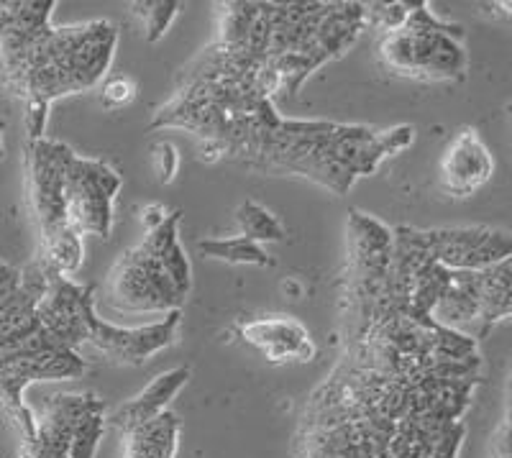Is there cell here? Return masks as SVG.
<instances>
[{
    "mask_svg": "<svg viewBox=\"0 0 512 458\" xmlns=\"http://www.w3.org/2000/svg\"><path fill=\"white\" fill-rule=\"evenodd\" d=\"M479 377H390L338 361L308 397L300 458H459Z\"/></svg>",
    "mask_w": 512,
    "mask_h": 458,
    "instance_id": "1",
    "label": "cell"
},
{
    "mask_svg": "<svg viewBox=\"0 0 512 458\" xmlns=\"http://www.w3.org/2000/svg\"><path fill=\"white\" fill-rule=\"evenodd\" d=\"M57 0H0V80L24 100L29 141L44 139L57 98L93 90L118 47L108 21L54 26Z\"/></svg>",
    "mask_w": 512,
    "mask_h": 458,
    "instance_id": "2",
    "label": "cell"
},
{
    "mask_svg": "<svg viewBox=\"0 0 512 458\" xmlns=\"http://www.w3.org/2000/svg\"><path fill=\"white\" fill-rule=\"evenodd\" d=\"M367 31L364 3H223L216 44L262 62L295 98Z\"/></svg>",
    "mask_w": 512,
    "mask_h": 458,
    "instance_id": "3",
    "label": "cell"
},
{
    "mask_svg": "<svg viewBox=\"0 0 512 458\" xmlns=\"http://www.w3.org/2000/svg\"><path fill=\"white\" fill-rule=\"evenodd\" d=\"M415 141V128L374 131L331 121L280 118L256 146L249 169L264 174H295L346 195L359 177H369L387 157H395Z\"/></svg>",
    "mask_w": 512,
    "mask_h": 458,
    "instance_id": "4",
    "label": "cell"
},
{
    "mask_svg": "<svg viewBox=\"0 0 512 458\" xmlns=\"http://www.w3.org/2000/svg\"><path fill=\"white\" fill-rule=\"evenodd\" d=\"M47 261L36 256L21 269L13 290L0 295V405L16 425L21 443L34 438V410L24 392L39 379H77L88 372L80 354L64 348L36 318V305L47 292Z\"/></svg>",
    "mask_w": 512,
    "mask_h": 458,
    "instance_id": "5",
    "label": "cell"
},
{
    "mask_svg": "<svg viewBox=\"0 0 512 458\" xmlns=\"http://www.w3.org/2000/svg\"><path fill=\"white\" fill-rule=\"evenodd\" d=\"M182 210L172 213L144 241L113 264L105 305L123 315H167L182 310L192 290V267L180 244Z\"/></svg>",
    "mask_w": 512,
    "mask_h": 458,
    "instance_id": "6",
    "label": "cell"
},
{
    "mask_svg": "<svg viewBox=\"0 0 512 458\" xmlns=\"http://www.w3.org/2000/svg\"><path fill=\"white\" fill-rule=\"evenodd\" d=\"M377 57L390 75L420 82H459L469 72L464 26L441 21L428 3H413L400 26L379 36Z\"/></svg>",
    "mask_w": 512,
    "mask_h": 458,
    "instance_id": "7",
    "label": "cell"
},
{
    "mask_svg": "<svg viewBox=\"0 0 512 458\" xmlns=\"http://www.w3.org/2000/svg\"><path fill=\"white\" fill-rule=\"evenodd\" d=\"M70 146L57 139H36L26 146L29 203L41 238V259L54 272L72 277L82 264V238L67 223L62 195L64 154Z\"/></svg>",
    "mask_w": 512,
    "mask_h": 458,
    "instance_id": "8",
    "label": "cell"
},
{
    "mask_svg": "<svg viewBox=\"0 0 512 458\" xmlns=\"http://www.w3.org/2000/svg\"><path fill=\"white\" fill-rule=\"evenodd\" d=\"M510 264L512 259H505L482 272L448 269L431 318L474 341L487 336L512 313Z\"/></svg>",
    "mask_w": 512,
    "mask_h": 458,
    "instance_id": "9",
    "label": "cell"
},
{
    "mask_svg": "<svg viewBox=\"0 0 512 458\" xmlns=\"http://www.w3.org/2000/svg\"><path fill=\"white\" fill-rule=\"evenodd\" d=\"M105 433V405L98 395H52L34 412V438L18 458H95Z\"/></svg>",
    "mask_w": 512,
    "mask_h": 458,
    "instance_id": "10",
    "label": "cell"
},
{
    "mask_svg": "<svg viewBox=\"0 0 512 458\" xmlns=\"http://www.w3.org/2000/svg\"><path fill=\"white\" fill-rule=\"evenodd\" d=\"M121 174L103 159L64 154L62 195L67 223L77 236L108 238L113 231V205L121 192Z\"/></svg>",
    "mask_w": 512,
    "mask_h": 458,
    "instance_id": "11",
    "label": "cell"
},
{
    "mask_svg": "<svg viewBox=\"0 0 512 458\" xmlns=\"http://www.w3.org/2000/svg\"><path fill=\"white\" fill-rule=\"evenodd\" d=\"M420 251L428 261H436L456 272H482L500 261L512 259V238L502 228L456 226V228H415Z\"/></svg>",
    "mask_w": 512,
    "mask_h": 458,
    "instance_id": "12",
    "label": "cell"
},
{
    "mask_svg": "<svg viewBox=\"0 0 512 458\" xmlns=\"http://www.w3.org/2000/svg\"><path fill=\"white\" fill-rule=\"evenodd\" d=\"M182 323V310L167 313L162 320L149 325H139V328H123V325H113L108 320L98 318V313H90L85 320V338L82 346H93L95 351L105 356V359L116 361V364H131L141 366L144 361L152 359L154 354L169 348L177 341Z\"/></svg>",
    "mask_w": 512,
    "mask_h": 458,
    "instance_id": "13",
    "label": "cell"
},
{
    "mask_svg": "<svg viewBox=\"0 0 512 458\" xmlns=\"http://www.w3.org/2000/svg\"><path fill=\"white\" fill-rule=\"evenodd\" d=\"M495 174V159L489 154L477 128H461L441 157V190L451 198H469L482 190Z\"/></svg>",
    "mask_w": 512,
    "mask_h": 458,
    "instance_id": "14",
    "label": "cell"
},
{
    "mask_svg": "<svg viewBox=\"0 0 512 458\" xmlns=\"http://www.w3.org/2000/svg\"><path fill=\"white\" fill-rule=\"evenodd\" d=\"M239 336L254 348H259L264 359L272 364H285V361H313L315 343L310 331L300 320L290 315H269V318L246 320L236 325Z\"/></svg>",
    "mask_w": 512,
    "mask_h": 458,
    "instance_id": "15",
    "label": "cell"
},
{
    "mask_svg": "<svg viewBox=\"0 0 512 458\" xmlns=\"http://www.w3.org/2000/svg\"><path fill=\"white\" fill-rule=\"evenodd\" d=\"M187 382H190V366H175L169 372H162L159 377L152 379L149 387L141 389L139 395L118 405L113 412H108L105 425H111L113 430L121 433V430L157 418L164 410H169V402L180 395Z\"/></svg>",
    "mask_w": 512,
    "mask_h": 458,
    "instance_id": "16",
    "label": "cell"
},
{
    "mask_svg": "<svg viewBox=\"0 0 512 458\" xmlns=\"http://www.w3.org/2000/svg\"><path fill=\"white\" fill-rule=\"evenodd\" d=\"M182 423L172 410L134 428L121 430L118 458H175L180 451Z\"/></svg>",
    "mask_w": 512,
    "mask_h": 458,
    "instance_id": "17",
    "label": "cell"
},
{
    "mask_svg": "<svg viewBox=\"0 0 512 458\" xmlns=\"http://www.w3.org/2000/svg\"><path fill=\"white\" fill-rule=\"evenodd\" d=\"M198 251L208 259L226 261V264H249V267H272L274 261L259 244L244 236L205 238L198 241Z\"/></svg>",
    "mask_w": 512,
    "mask_h": 458,
    "instance_id": "18",
    "label": "cell"
},
{
    "mask_svg": "<svg viewBox=\"0 0 512 458\" xmlns=\"http://www.w3.org/2000/svg\"><path fill=\"white\" fill-rule=\"evenodd\" d=\"M236 226H239V236L249 238L254 244H280L285 241L287 233L282 221L269 208H264L256 200H246L236 208Z\"/></svg>",
    "mask_w": 512,
    "mask_h": 458,
    "instance_id": "19",
    "label": "cell"
},
{
    "mask_svg": "<svg viewBox=\"0 0 512 458\" xmlns=\"http://www.w3.org/2000/svg\"><path fill=\"white\" fill-rule=\"evenodd\" d=\"M131 13L141 18L144 24V39L149 44H157L159 39H164V34L169 31L172 21L177 18V13L182 11V3L177 0H141V3H131Z\"/></svg>",
    "mask_w": 512,
    "mask_h": 458,
    "instance_id": "20",
    "label": "cell"
},
{
    "mask_svg": "<svg viewBox=\"0 0 512 458\" xmlns=\"http://www.w3.org/2000/svg\"><path fill=\"white\" fill-rule=\"evenodd\" d=\"M152 169L157 174L159 185H169L175 180L177 169H180V151L169 141H157L152 146Z\"/></svg>",
    "mask_w": 512,
    "mask_h": 458,
    "instance_id": "21",
    "label": "cell"
},
{
    "mask_svg": "<svg viewBox=\"0 0 512 458\" xmlns=\"http://www.w3.org/2000/svg\"><path fill=\"white\" fill-rule=\"evenodd\" d=\"M103 105L108 111H121L123 105H128L136 98V82L131 77H111L103 85Z\"/></svg>",
    "mask_w": 512,
    "mask_h": 458,
    "instance_id": "22",
    "label": "cell"
},
{
    "mask_svg": "<svg viewBox=\"0 0 512 458\" xmlns=\"http://www.w3.org/2000/svg\"><path fill=\"white\" fill-rule=\"evenodd\" d=\"M492 458H510V418L507 415L492 435Z\"/></svg>",
    "mask_w": 512,
    "mask_h": 458,
    "instance_id": "23",
    "label": "cell"
},
{
    "mask_svg": "<svg viewBox=\"0 0 512 458\" xmlns=\"http://www.w3.org/2000/svg\"><path fill=\"white\" fill-rule=\"evenodd\" d=\"M18 279H21V269L11 267L6 261H0V295H6L8 290L18 285Z\"/></svg>",
    "mask_w": 512,
    "mask_h": 458,
    "instance_id": "24",
    "label": "cell"
},
{
    "mask_svg": "<svg viewBox=\"0 0 512 458\" xmlns=\"http://www.w3.org/2000/svg\"><path fill=\"white\" fill-rule=\"evenodd\" d=\"M167 208L164 205H146L144 213H141V221H144V228L146 231H152V228H157L159 223L167 218Z\"/></svg>",
    "mask_w": 512,
    "mask_h": 458,
    "instance_id": "25",
    "label": "cell"
},
{
    "mask_svg": "<svg viewBox=\"0 0 512 458\" xmlns=\"http://www.w3.org/2000/svg\"><path fill=\"white\" fill-rule=\"evenodd\" d=\"M0 157H3V121H0Z\"/></svg>",
    "mask_w": 512,
    "mask_h": 458,
    "instance_id": "26",
    "label": "cell"
}]
</instances>
